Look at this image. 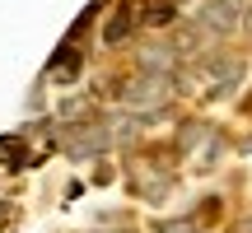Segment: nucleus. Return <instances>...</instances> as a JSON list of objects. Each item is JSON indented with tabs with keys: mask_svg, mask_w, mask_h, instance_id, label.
Listing matches in <instances>:
<instances>
[{
	"mask_svg": "<svg viewBox=\"0 0 252 233\" xmlns=\"http://www.w3.org/2000/svg\"><path fill=\"white\" fill-rule=\"evenodd\" d=\"M248 24H252V19H248Z\"/></svg>",
	"mask_w": 252,
	"mask_h": 233,
	"instance_id": "12",
	"label": "nucleus"
},
{
	"mask_svg": "<svg viewBox=\"0 0 252 233\" xmlns=\"http://www.w3.org/2000/svg\"><path fill=\"white\" fill-rule=\"evenodd\" d=\"M140 126H145V116H112V121H108V131H112V140H117V145H131L135 140V135H140Z\"/></svg>",
	"mask_w": 252,
	"mask_h": 233,
	"instance_id": "6",
	"label": "nucleus"
},
{
	"mask_svg": "<svg viewBox=\"0 0 252 233\" xmlns=\"http://www.w3.org/2000/svg\"><path fill=\"white\" fill-rule=\"evenodd\" d=\"M108 145H117L108 126H84V131L75 135L70 145H65V154H70V159H94V154H103Z\"/></svg>",
	"mask_w": 252,
	"mask_h": 233,
	"instance_id": "3",
	"label": "nucleus"
},
{
	"mask_svg": "<svg viewBox=\"0 0 252 233\" xmlns=\"http://www.w3.org/2000/svg\"><path fill=\"white\" fill-rule=\"evenodd\" d=\"M131 28H135V9H131V5H126V9H117V19H112V24H108V28H103V42H108V47H117V42H122V37H126V33H131Z\"/></svg>",
	"mask_w": 252,
	"mask_h": 233,
	"instance_id": "5",
	"label": "nucleus"
},
{
	"mask_svg": "<svg viewBox=\"0 0 252 233\" xmlns=\"http://www.w3.org/2000/svg\"><path fill=\"white\" fill-rule=\"evenodd\" d=\"M0 159H9V168L28 163V159H24V145H19V135H5V140H0Z\"/></svg>",
	"mask_w": 252,
	"mask_h": 233,
	"instance_id": "8",
	"label": "nucleus"
},
{
	"mask_svg": "<svg viewBox=\"0 0 252 233\" xmlns=\"http://www.w3.org/2000/svg\"><path fill=\"white\" fill-rule=\"evenodd\" d=\"M206 140H215V135H210V126H206V121H191L187 131L178 135V145H182V149H196V145H206Z\"/></svg>",
	"mask_w": 252,
	"mask_h": 233,
	"instance_id": "7",
	"label": "nucleus"
},
{
	"mask_svg": "<svg viewBox=\"0 0 252 233\" xmlns=\"http://www.w3.org/2000/svg\"><path fill=\"white\" fill-rule=\"evenodd\" d=\"M234 233H252V219H243V224H238V229H234Z\"/></svg>",
	"mask_w": 252,
	"mask_h": 233,
	"instance_id": "11",
	"label": "nucleus"
},
{
	"mask_svg": "<svg viewBox=\"0 0 252 233\" xmlns=\"http://www.w3.org/2000/svg\"><path fill=\"white\" fill-rule=\"evenodd\" d=\"M173 14H178V9H173L168 0H159V5L145 9V19H150V24H159V28H163V24H173Z\"/></svg>",
	"mask_w": 252,
	"mask_h": 233,
	"instance_id": "9",
	"label": "nucleus"
},
{
	"mask_svg": "<svg viewBox=\"0 0 252 233\" xmlns=\"http://www.w3.org/2000/svg\"><path fill=\"white\" fill-rule=\"evenodd\" d=\"M238 14H243V0H206L196 14V24L206 28L210 37H229L238 28Z\"/></svg>",
	"mask_w": 252,
	"mask_h": 233,
	"instance_id": "2",
	"label": "nucleus"
},
{
	"mask_svg": "<svg viewBox=\"0 0 252 233\" xmlns=\"http://www.w3.org/2000/svg\"><path fill=\"white\" fill-rule=\"evenodd\" d=\"M140 70H145V75H168V80H173V70H178V47L150 42V47L140 52Z\"/></svg>",
	"mask_w": 252,
	"mask_h": 233,
	"instance_id": "4",
	"label": "nucleus"
},
{
	"mask_svg": "<svg viewBox=\"0 0 252 233\" xmlns=\"http://www.w3.org/2000/svg\"><path fill=\"white\" fill-rule=\"evenodd\" d=\"M168 93H173V80H168V75H135V80L122 84V108L150 121V116H163Z\"/></svg>",
	"mask_w": 252,
	"mask_h": 233,
	"instance_id": "1",
	"label": "nucleus"
},
{
	"mask_svg": "<svg viewBox=\"0 0 252 233\" xmlns=\"http://www.w3.org/2000/svg\"><path fill=\"white\" fill-rule=\"evenodd\" d=\"M154 233H196L187 224V219H159V224H154Z\"/></svg>",
	"mask_w": 252,
	"mask_h": 233,
	"instance_id": "10",
	"label": "nucleus"
}]
</instances>
